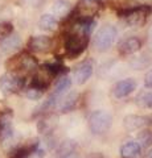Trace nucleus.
<instances>
[{
    "label": "nucleus",
    "mask_w": 152,
    "mask_h": 158,
    "mask_svg": "<svg viewBox=\"0 0 152 158\" xmlns=\"http://www.w3.org/2000/svg\"><path fill=\"white\" fill-rule=\"evenodd\" d=\"M140 138H141V141H143V145H145V146H148V145L152 144V135H151V132H148V131H145L143 135L140 136Z\"/></svg>",
    "instance_id": "obj_23"
},
{
    "label": "nucleus",
    "mask_w": 152,
    "mask_h": 158,
    "mask_svg": "<svg viewBox=\"0 0 152 158\" xmlns=\"http://www.w3.org/2000/svg\"><path fill=\"white\" fill-rule=\"evenodd\" d=\"M136 87V81L134 78H127V79H123V81L118 82L115 87H114V95L115 98L118 99H122V98H126L130 94L135 90Z\"/></svg>",
    "instance_id": "obj_5"
},
{
    "label": "nucleus",
    "mask_w": 152,
    "mask_h": 158,
    "mask_svg": "<svg viewBox=\"0 0 152 158\" xmlns=\"http://www.w3.org/2000/svg\"><path fill=\"white\" fill-rule=\"evenodd\" d=\"M38 27L45 32H53L57 29L58 21L54 16H52V15H42L40 21H38Z\"/></svg>",
    "instance_id": "obj_14"
},
{
    "label": "nucleus",
    "mask_w": 152,
    "mask_h": 158,
    "mask_svg": "<svg viewBox=\"0 0 152 158\" xmlns=\"http://www.w3.org/2000/svg\"><path fill=\"white\" fill-rule=\"evenodd\" d=\"M148 37H150V41H151V44H152V27H151V29H150V33H148Z\"/></svg>",
    "instance_id": "obj_27"
},
{
    "label": "nucleus",
    "mask_w": 152,
    "mask_h": 158,
    "mask_svg": "<svg viewBox=\"0 0 152 158\" xmlns=\"http://www.w3.org/2000/svg\"><path fill=\"white\" fill-rule=\"evenodd\" d=\"M36 66L37 63L31 56H23L20 58V67L24 70H33V69H36Z\"/></svg>",
    "instance_id": "obj_18"
},
{
    "label": "nucleus",
    "mask_w": 152,
    "mask_h": 158,
    "mask_svg": "<svg viewBox=\"0 0 152 158\" xmlns=\"http://www.w3.org/2000/svg\"><path fill=\"white\" fill-rule=\"evenodd\" d=\"M140 48H141L140 40L136 38V37H130V38L124 40V41L120 44L119 52L122 54H126V56H127V54H134L136 52H139Z\"/></svg>",
    "instance_id": "obj_10"
},
{
    "label": "nucleus",
    "mask_w": 152,
    "mask_h": 158,
    "mask_svg": "<svg viewBox=\"0 0 152 158\" xmlns=\"http://www.w3.org/2000/svg\"><path fill=\"white\" fill-rule=\"evenodd\" d=\"M21 87H23V81L20 78H16L12 75H6L0 81V88H2L3 92H7V94L20 90Z\"/></svg>",
    "instance_id": "obj_7"
},
{
    "label": "nucleus",
    "mask_w": 152,
    "mask_h": 158,
    "mask_svg": "<svg viewBox=\"0 0 152 158\" xmlns=\"http://www.w3.org/2000/svg\"><path fill=\"white\" fill-rule=\"evenodd\" d=\"M144 85H145V87L152 88V70H150L148 73L145 74V78H144Z\"/></svg>",
    "instance_id": "obj_25"
},
{
    "label": "nucleus",
    "mask_w": 152,
    "mask_h": 158,
    "mask_svg": "<svg viewBox=\"0 0 152 158\" xmlns=\"http://www.w3.org/2000/svg\"><path fill=\"white\" fill-rule=\"evenodd\" d=\"M72 86V81H70V78L69 77H66V75H63L61 77L58 81L56 82V86H54V92H53V95H56L58 98V100H60V98L65 94L67 90L70 88Z\"/></svg>",
    "instance_id": "obj_15"
},
{
    "label": "nucleus",
    "mask_w": 152,
    "mask_h": 158,
    "mask_svg": "<svg viewBox=\"0 0 152 158\" xmlns=\"http://www.w3.org/2000/svg\"><path fill=\"white\" fill-rule=\"evenodd\" d=\"M99 8H101V4L98 0H82L78 4L77 11L81 19H90L99 11Z\"/></svg>",
    "instance_id": "obj_4"
},
{
    "label": "nucleus",
    "mask_w": 152,
    "mask_h": 158,
    "mask_svg": "<svg viewBox=\"0 0 152 158\" xmlns=\"http://www.w3.org/2000/svg\"><path fill=\"white\" fill-rule=\"evenodd\" d=\"M50 38L46 37V36H36L33 37L31 41H29V48L32 49V50L35 52H46L49 50V48H50Z\"/></svg>",
    "instance_id": "obj_11"
},
{
    "label": "nucleus",
    "mask_w": 152,
    "mask_h": 158,
    "mask_svg": "<svg viewBox=\"0 0 152 158\" xmlns=\"http://www.w3.org/2000/svg\"><path fill=\"white\" fill-rule=\"evenodd\" d=\"M41 96H42V90H40V88H37V87L32 86L27 91V98L31 99V100H37V99H40Z\"/></svg>",
    "instance_id": "obj_21"
},
{
    "label": "nucleus",
    "mask_w": 152,
    "mask_h": 158,
    "mask_svg": "<svg viewBox=\"0 0 152 158\" xmlns=\"http://www.w3.org/2000/svg\"><path fill=\"white\" fill-rule=\"evenodd\" d=\"M44 2H45V0H23V3L29 7H40V6H42Z\"/></svg>",
    "instance_id": "obj_24"
},
{
    "label": "nucleus",
    "mask_w": 152,
    "mask_h": 158,
    "mask_svg": "<svg viewBox=\"0 0 152 158\" xmlns=\"http://www.w3.org/2000/svg\"><path fill=\"white\" fill-rule=\"evenodd\" d=\"M138 104L141 108H152V91L140 95L138 98Z\"/></svg>",
    "instance_id": "obj_19"
},
{
    "label": "nucleus",
    "mask_w": 152,
    "mask_h": 158,
    "mask_svg": "<svg viewBox=\"0 0 152 158\" xmlns=\"http://www.w3.org/2000/svg\"><path fill=\"white\" fill-rule=\"evenodd\" d=\"M147 124V118L143 116H138V115H128L124 117V127L128 131H136L140 129Z\"/></svg>",
    "instance_id": "obj_12"
},
{
    "label": "nucleus",
    "mask_w": 152,
    "mask_h": 158,
    "mask_svg": "<svg viewBox=\"0 0 152 158\" xmlns=\"http://www.w3.org/2000/svg\"><path fill=\"white\" fill-rule=\"evenodd\" d=\"M118 37V31L112 25H105L97 32L94 37V46L97 50L106 52L114 45Z\"/></svg>",
    "instance_id": "obj_2"
},
{
    "label": "nucleus",
    "mask_w": 152,
    "mask_h": 158,
    "mask_svg": "<svg viewBox=\"0 0 152 158\" xmlns=\"http://www.w3.org/2000/svg\"><path fill=\"white\" fill-rule=\"evenodd\" d=\"M77 92H72L69 95L63 96L61 99V102H58V107H60V111L61 112H69L70 110H73L77 103Z\"/></svg>",
    "instance_id": "obj_16"
},
{
    "label": "nucleus",
    "mask_w": 152,
    "mask_h": 158,
    "mask_svg": "<svg viewBox=\"0 0 152 158\" xmlns=\"http://www.w3.org/2000/svg\"><path fill=\"white\" fill-rule=\"evenodd\" d=\"M112 124V116L107 111L98 110L89 116V128L94 135H103L110 129Z\"/></svg>",
    "instance_id": "obj_1"
},
{
    "label": "nucleus",
    "mask_w": 152,
    "mask_h": 158,
    "mask_svg": "<svg viewBox=\"0 0 152 158\" xmlns=\"http://www.w3.org/2000/svg\"><path fill=\"white\" fill-rule=\"evenodd\" d=\"M70 12V4L65 0H58L52 6V16L56 19H63L66 17Z\"/></svg>",
    "instance_id": "obj_13"
},
{
    "label": "nucleus",
    "mask_w": 152,
    "mask_h": 158,
    "mask_svg": "<svg viewBox=\"0 0 152 158\" xmlns=\"http://www.w3.org/2000/svg\"><path fill=\"white\" fill-rule=\"evenodd\" d=\"M93 75V63L91 62H83L74 71V81L78 85H83L90 79Z\"/></svg>",
    "instance_id": "obj_6"
},
{
    "label": "nucleus",
    "mask_w": 152,
    "mask_h": 158,
    "mask_svg": "<svg viewBox=\"0 0 152 158\" xmlns=\"http://www.w3.org/2000/svg\"><path fill=\"white\" fill-rule=\"evenodd\" d=\"M31 156V150L29 149H19L12 154L11 158H28Z\"/></svg>",
    "instance_id": "obj_22"
},
{
    "label": "nucleus",
    "mask_w": 152,
    "mask_h": 158,
    "mask_svg": "<svg viewBox=\"0 0 152 158\" xmlns=\"http://www.w3.org/2000/svg\"><path fill=\"white\" fill-rule=\"evenodd\" d=\"M12 31H13V28H12V25L9 23L0 24V40L8 37L9 34H12Z\"/></svg>",
    "instance_id": "obj_20"
},
{
    "label": "nucleus",
    "mask_w": 152,
    "mask_h": 158,
    "mask_svg": "<svg viewBox=\"0 0 152 158\" xmlns=\"http://www.w3.org/2000/svg\"><path fill=\"white\" fill-rule=\"evenodd\" d=\"M61 158H78V154H77V153H74V152H72V153H69V154L63 156Z\"/></svg>",
    "instance_id": "obj_26"
},
{
    "label": "nucleus",
    "mask_w": 152,
    "mask_h": 158,
    "mask_svg": "<svg viewBox=\"0 0 152 158\" xmlns=\"http://www.w3.org/2000/svg\"><path fill=\"white\" fill-rule=\"evenodd\" d=\"M141 153V145L136 141H128L120 148V156L123 158H138Z\"/></svg>",
    "instance_id": "obj_8"
},
{
    "label": "nucleus",
    "mask_w": 152,
    "mask_h": 158,
    "mask_svg": "<svg viewBox=\"0 0 152 158\" xmlns=\"http://www.w3.org/2000/svg\"><path fill=\"white\" fill-rule=\"evenodd\" d=\"M74 149H76L74 141H63L62 144L58 146V149H57V156L61 158V157H63V156L69 154V153H72V152H74Z\"/></svg>",
    "instance_id": "obj_17"
},
{
    "label": "nucleus",
    "mask_w": 152,
    "mask_h": 158,
    "mask_svg": "<svg viewBox=\"0 0 152 158\" xmlns=\"http://www.w3.org/2000/svg\"><path fill=\"white\" fill-rule=\"evenodd\" d=\"M151 13V8L148 7H136V8H132L130 11L124 12V17H126V21L128 25L131 27H140L147 21Z\"/></svg>",
    "instance_id": "obj_3"
},
{
    "label": "nucleus",
    "mask_w": 152,
    "mask_h": 158,
    "mask_svg": "<svg viewBox=\"0 0 152 158\" xmlns=\"http://www.w3.org/2000/svg\"><path fill=\"white\" fill-rule=\"evenodd\" d=\"M20 44H21V40L17 34H9L8 37L2 40V42H0V50L3 53H12L15 50H17Z\"/></svg>",
    "instance_id": "obj_9"
}]
</instances>
